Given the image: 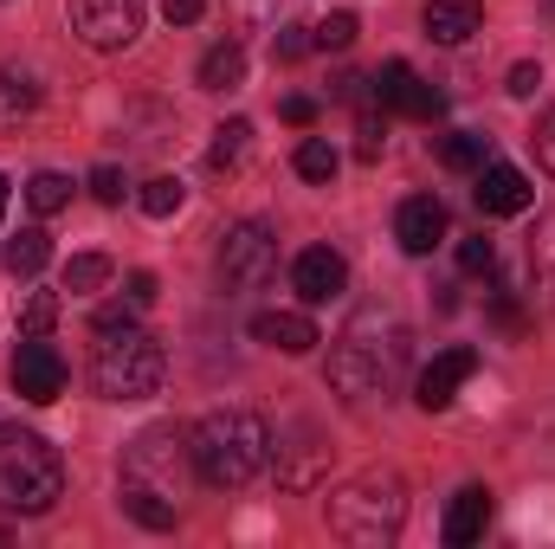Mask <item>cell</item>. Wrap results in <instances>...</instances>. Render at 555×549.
<instances>
[{"label":"cell","mask_w":555,"mask_h":549,"mask_svg":"<svg viewBox=\"0 0 555 549\" xmlns=\"http://www.w3.org/2000/svg\"><path fill=\"white\" fill-rule=\"evenodd\" d=\"M408 362H414V330H408L395 310L375 304V310H356V317H349V330H343L336 349H330L323 382H330L349 408H369V401H388V395L401 388Z\"/></svg>","instance_id":"1"},{"label":"cell","mask_w":555,"mask_h":549,"mask_svg":"<svg viewBox=\"0 0 555 549\" xmlns=\"http://www.w3.org/2000/svg\"><path fill=\"white\" fill-rule=\"evenodd\" d=\"M188 452H194L201 485L240 491V485H253L272 465V426L253 408H214L188 426Z\"/></svg>","instance_id":"2"},{"label":"cell","mask_w":555,"mask_h":549,"mask_svg":"<svg viewBox=\"0 0 555 549\" xmlns=\"http://www.w3.org/2000/svg\"><path fill=\"white\" fill-rule=\"evenodd\" d=\"M323 518H330V531L343 544H356V549L395 544L401 524H408V478L395 465H369V472H356V478H343L330 491Z\"/></svg>","instance_id":"3"},{"label":"cell","mask_w":555,"mask_h":549,"mask_svg":"<svg viewBox=\"0 0 555 549\" xmlns=\"http://www.w3.org/2000/svg\"><path fill=\"white\" fill-rule=\"evenodd\" d=\"M65 498V459L46 433L0 426V511L13 518H46Z\"/></svg>","instance_id":"4"},{"label":"cell","mask_w":555,"mask_h":549,"mask_svg":"<svg viewBox=\"0 0 555 549\" xmlns=\"http://www.w3.org/2000/svg\"><path fill=\"white\" fill-rule=\"evenodd\" d=\"M162 375H168V356H162V343L142 336V330L104 336L98 356H91V388H98L104 401H149V395H162Z\"/></svg>","instance_id":"5"},{"label":"cell","mask_w":555,"mask_h":549,"mask_svg":"<svg viewBox=\"0 0 555 549\" xmlns=\"http://www.w3.org/2000/svg\"><path fill=\"white\" fill-rule=\"evenodd\" d=\"M188 478L194 472V452H188V433L181 426H149L124 446V485H142V491H162L168 505L188 498Z\"/></svg>","instance_id":"6"},{"label":"cell","mask_w":555,"mask_h":549,"mask_svg":"<svg viewBox=\"0 0 555 549\" xmlns=\"http://www.w3.org/2000/svg\"><path fill=\"white\" fill-rule=\"evenodd\" d=\"M214 272H220L227 291H266L278 278V233L266 220H233V227L220 233Z\"/></svg>","instance_id":"7"},{"label":"cell","mask_w":555,"mask_h":549,"mask_svg":"<svg viewBox=\"0 0 555 549\" xmlns=\"http://www.w3.org/2000/svg\"><path fill=\"white\" fill-rule=\"evenodd\" d=\"M72 33L91 46V52H124L149 20V0H72Z\"/></svg>","instance_id":"8"},{"label":"cell","mask_w":555,"mask_h":549,"mask_svg":"<svg viewBox=\"0 0 555 549\" xmlns=\"http://www.w3.org/2000/svg\"><path fill=\"white\" fill-rule=\"evenodd\" d=\"M13 395L46 408L65 395V356L46 343V336H20V356H13Z\"/></svg>","instance_id":"9"},{"label":"cell","mask_w":555,"mask_h":549,"mask_svg":"<svg viewBox=\"0 0 555 549\" xmlns=\"http://www.w3.org/2000/svg\"><path fill=\"white\" fill-rule=\"evenodd\" d=\"M478 375V349L472 343H452V349H439L426 369H420V382H414V401L426 413H446L452 401H459V388Z\"/></svg>","instance_id":"10"},{"label":"cell","mask_w":555,"mask_h":549,"mask_svg":"<svg viewBox=\"0 0 555 549\" xmlns=\"http://www.w3.org/2000/svg\"><path fill=\"white\" fill-rule=\"evenodd\" d=\"M291 284H297L304 304H336V297L349 291V259H343L336 246H304V253L291 259Z\"/></svg>","instance_id":"11"},{"label":"cell","mask_w":555,"mask_h":549,"mask_svg":"<svg viewBox=\"0 0 555 549\" xmlns=\"http://www.w3.org/2000/svg\"><path fill=\"white\" fill-rule=\"evenodd\" d=\"M530 201H537V188H530L524 168H511V162H485L478 168V214L511 220V214H530Z\"/></svg>","instance_id":"12"},{"label":"cell","mask_w":555,"mask_h":549,"mask_svg":"<svg viewBox=\"0 0 555 549\" xmlns=\"http://www.w3.org/2000/svg\"><path fill=\"white\" fill-rule=\"evenodd\" d=\"M395 240H401L408 259H426V253L446 240V201H433V194L401 201V207H395Z\"/></svg>","instance_id":"13"},{"label":"cell","mask_w":555,"mask_h":549,"mask_svg":"<svg viewBox=\"0 0 555 549\" xmlns=\"http://www.w3.org/2000/svg\"><path fill=\"white\" fill-rule=\"evenodd\" d=\"M272 459H278V485H291V491H310V485L323 478V465H330V446H323L310 426H297V446L272 439Z\"/></svg>","instance_id":"14"},{"label":"cell","mask_w":555,"mask_h":549,"mask_svg":"<svg viewBox=\"0 0 555 549\" xmlns=\"http://www.w3.org/2000/svg\"><path fill=\"white\" fill-rule=\"evenodd\" d=\"M253 343L284 349V356H310V349L323 343V330H317L304 310H259V317H253Z\"/></svg>","instance_id":"15"},{"label":"cell","mask_w":555,"mask_h":549,"mask_svg":"<svg viewBox=\"0 0 555 549\" xmlns=\"http://www.w3.org/2000/svg\"><path fill=\"white\" fill-rule=\"evenodd\" d=\"M491 511H498V505H491V491H485V485H465V491L446 505V524H439V537H446L452 549L478 544V537L491 531Z\"/></svg>","instance_id":"16"},{"label":"cell","mask_w":555,"mask_h":549,"mask_svg":"<svg viewBox=\"0 0 555 549\" xmlns=\"http://www.w3.org/2000/svg\"><path fill=\"white\" fill-rule=\"evenodd\" d=\"M420 26H426V39H439V46H465V39L485 26V13H478V0H426V7H420Z\"/></svg>","instance_id":"17"},{"label":"cell","mask_w":555,"mask_h":549,"mask_svg":"<svg viewBox=\"0 0 555 549\" xmlns=\"http://www.w3.org/2000/svg\"><path fill=\"white\" fill-rule=\"evenodd\" d=\"M201 91H240L246 85V52L227 39V46H207V59H201Z\"/></svg>","instance_id":"18"},{"label":"cell","mask_w":555,"mask_h":549,"mask_svg":"<svg viewBox=\"0 0 555 549\" xmlns=\"http://www.w3.org/2000/svg\"><path fill=\"white\" fill-rule=\"evenodd\" d=\"M524 272H530L537 291H555V214H543L537 233L524 240ZM537 291H530V297H537Z\"/></svg>","instance_id":"19"},{"label":"cell","mask_w":555,"mask_h":549,"mask_svg":"<svg viewBox=\"0 0 555 549\" xmlns=\"http://www.w3.org/2000/svg\"><path fill=\"white\" fill-rule=\"evenodd\" d=\"M414 91H420V78H414V65H408V59H388V65L375 72V104H382V111H408V104H414Z\"/></svg>","instance_id":"20"},{"label":"cell","mask_w":555,"mask_h":549,"mask_svg":"<svg viewBox=\"0 0 555 549\" xmlns=\"http://www.w3.org/2000/svg\"><path fill=\"white\" fill-rule=\"evenodd\" d=\"M439 162L459 168V175H478V168L491 162V137H478V130H452V137H439Z\"/></svg>","instance_id":"21"},{"label":"cell","mask_w":555,"mask_h":549,"mask_svg":"<svg viewBox=\"0 0 555 549\" xmlns=\"http://www.w3.org/2000/svg\"><path fill=\"white\" fill-rule=\"evenodd\" d=\"M124 511L142 531H175V518H181V505H168L162 491H142V485H124Z\"/></svg>","instance_id":"22"},{"label":"cell","mask_w":555,"mask_h":549,"mask_svg":"<svg viewBox=\"0 0 555 549\" xmlns=\"http://www.w3.org/2000/svg\"><path fill=\"white\" fill-rule=\"evenodd\" d=\"M291 168H297L304 181H336V168H343V155H336V142H323V137H304V142H297V155H291Z\"/></svg>","instance_id":"23"},{"label":"cell","mask_w":555,"mask_h":549,"mask_svg":"<svg viewBox=\"0 0 555 549\" xmlns=\"http://www.w3.org/2000/svg\"><path fill=\"white\" fill-rule=\"evenodd\" d=\"M246 149H253V124H246V117H227V124L214 130L207 162H214V168H240V162H246Z\"/></svg>","instance_id":"24"},{"label":"cell","mask_w":555,"mask_h":549,"mask_svg":"<svg viewBox=\"0 0 555 549\" xmlns=\"http://www.w3.org/2000/svg\"><path fill=\"white\" fill-rule=\"evenodd\" d=\"M33 104H39L33 78L26 72H0V130H13L20 117H33Z\"/></svg>","instance_id":"25"},{"label":"cell","mask_w":555,"mask_h":549,"mask_svg":"<svg viewBox=\"0 0 555 549\" xmlns=\"http://www.w3.org/2000/svg\"><path fill=\"white\" fill-rule=\"evenodd\" d=\"M46 259H52V240H46L39 227H26V233H13V240H7V266H13L20 278L46 272Z\"/></svg>","instance_id":"26"},{"label":"cell","mask_w":555,"mask_h":549,"mask_svg":"<svg viewBox=\"0 0 555 549\" xmlns=\"http://www.w3.org/2000/svg\"><path fill=\"white\" fill-rule=\"evenodd\" d=\"M111 272H117V266H111L104 253H78V259L65 266V291H72V297H91V291L111 284Z\"/></svg>","instance_id":"27"},{"label":"cell","mask_w":555,"mask_h":549,"mask_svg":"<svg viewBox=\"0 0 555 549\" xmlns=\"http://www.w3.org/2000/svg\"><path fill=\"white\" fill-rule=\"evenodd\" d=\"M26 201H33V214H59V207L72 201V175H59V168H39V175L26 181Z\"/></svg>","instance_id":"28"},{"label":"cell","mask_w":555,"mask_h":549,"mask_svg":"<svg viewBox=\"0 0 555 549\" xmlns=\"http://www.w3.org/2000/svg\"><path fill=\"white\" fill-rule=\"evenodd\" d=\"M181 201H188V188H181L175 175H155V181H142V214H149V220H168V214H181Z\"/></svg>","instance_id":"29"},{"label":"cell","mask_w":555,"mask_h":549,"mask_svg":"<svg viewBox=\"0 0 555 549\" xmlns=\"http://www.w3.org/2000/svg\"><path fill=\"white\" fill-rule=\"evenodd\" d=\"M356 33H362V20H356V13H330V20L317 26V46H323V52H349V46H356Z\"/></svg>","instance_id":"30"},{"label":"cell","mask_w":555,"mask_h":549,"mask_svg":"<svg viewBox=\"0 0 555 549\" xmlns=\"http://www.w3.org/2000/svg\"><path fill=\"white\" fill-rule=\"evenodd\" d=\"M52 317H59V297H52V291H33V297H26V317H20V336H46Z\"/></svg>","instance_id":"31"},{"label":"cell","mask_w":555,"mask_h":549,"mask_svg":"<svg viewBox=\"0 0 555 549\" xmlns=\"http://www.w3.org/2000/svg\"><path fill=\"white\" fill-rule=\"evenodd\" d=\"M459 272L465 278H491L498 272V246H491V240H465V246H459Z\"/></svg>","instance_id":"32"},{"label":"cell","mask_w":555,"mask_h":549,"mask_svg":"<svg viewBox=\"0 0 555 549\" xmlns=\"http://www.w3.org/2000/svg\"><path fill=\"white\" fill-rule=\"evenodd\" d=\"M124 188H130V181H124V168H111V162H98V168H91V194H98L104 207H117V201H124Z\"/></svg>","instance_id":"33"},{"label":"cell","mask_w":555,"mask_h":549,"mask_svg":"<svg viewBox=\"0 0 555 549\" xmlns=\"http://www.w3.org/2000/svg\"><path fill=\"white\" fill-rule=\"evenodd\" d=\"M504 91H511V98H537V91H543V65H530V59L511 65V85H504Z\"/></svg>","instance_id":"34"},{"label":"cell","mask_w":555,"mask_h":549,"mask_svg":"<svg viewBox=\"0 0 555 549\" xmlns=\"http://www.w3.org/2000/svg\"><path fill=\"white\" fill-rule=\"evenodd\" d=\"M278 117H284V124H297V130H310V124H317V98H304V91H291V98L278 104Z\"/></svg>","instance_id":"35"},{"label":"cell","mask_w":555,"mask_h":549,"mask_svg":"<svg viewBox=\"0 0 555 549\" xmlns=\"http://www.w3.org/2000/svg\"><path fill=\"white\" fill-rule=\"evenodd\" d=\"M130 310H137V304H130ZM130 310H124V304H111V310H98V317H91V330H98V336H117V330H137V317H130Z\"/></svg>","instance_id":"36"},{"label":"cell","mask_w":555,"mask_h":549,"mask_svg":"<svg viewBox=\"0 0 555 549\" xmlns=\"http://www.w3.org/2000/svg\"><path fill=\"white\" fill-rule=\"evenodd\" d=\"M278 59H304V52H310V46H317V39H310V33H304V26H278Z\"/></svg>","instance_id":"37"},{"label":"cell","mask_w":555,"mask_h":549,"mask_svg":"<svg viewBox=\"0 0 555 549\" xmlns=\"http://www.w3.org/2000/svg\"><path fill=\"white\" fill-rule=\"evenodd\" d=\"M201 13H207V0H162V20L168 26H194Z\"/></svg>","instance_id":"38"},{"label":"cell","mask_w":555,"mask_h":549,"mask_svg":"<svg viewBox=\"0 0 555 549\" xmlns=\"http://www.w3.org/2000/svg\"><path fill=\"white\" fill-rule=\"evenodd\" d=\"M537 155H543V168H555V111H543V124H537Z\"/></svg>","instance_id":"39"},{"label":"cell","mask_w":555,"mask_h":549,"mask_svg":"<svg viewBox=\"0 0 555 549\" xmlns=\"http://www.w3.org/2000/svg\"><path fill=\"white\" fill-rule=\"evenodd\" d=\"M130 304H137V310L155 304V272H130Z\"/></svg>","instance_id":"40"},{"label":"cell","mask_w":555,"mask_h":549,"mask_svg":"<svg viewBox=\"0 0 555 549\" xmlns=\"http://www.w3.org/2000/svg\"><path fill=\"white\" fill-rule=\"evenodd\" d=\"M382 155V124H375V111L362 117V162H375Z\"/></svg>","instance_id":"41"},{"label":"cell","mask_w":555,"mask_h":549,"mask_svg":"<svg viewBox=\"0 0 555 549\" xmlns=\"http://www.w3.org/2000/svg\"><path fill=\"white\" fill-rule=\"evenodd\" d=\"M0 214H7V175H0Z\"/></svg>","instance_id":"42"},{"label":"cell","mask_w":555,"mask_h":549,"mask_svg":"<svg viewBox=\"0 0 555 549\" xmlns=\"http://www.w3.org/2000/svg\"><path fill=\"white\" fill-rule=\"evenodd\" d=\"M550 13H555V0H550Z\"/></svg>","instance_id":"43"}]
</instances>
